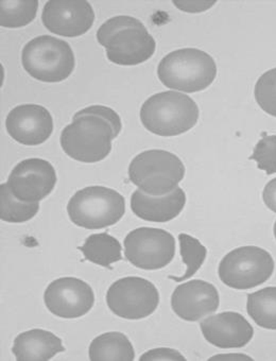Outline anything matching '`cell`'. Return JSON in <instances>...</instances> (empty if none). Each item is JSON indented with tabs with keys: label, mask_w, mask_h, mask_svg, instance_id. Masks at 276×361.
Returning <instances> with one entry per match:
<instances>
[{
	"label": "cell",
	"mask_w": 276,
	"mask_h": 361,
	"mask_svg": "<svg viewBox=\"0 0 276 361\" xmlns=\"http://www.w3.org/2000/svg\"><path fill=\"white\" fill-rule=\"evenodd\" d=\"M123 123L119 115L108 106H92L75 114L64 128L60 142L63 151L75 161L94 164L104 161L112 151V142Z\"/></svg>",
	"instance_id": "6da1fadb"
},
{
	"label": "cell",
	"mask_w": 276,
	"mask_h": 361,
	"mask_svg": "<svg viewBox=\"0 0 276 361\" xmlns=\"http://www.w3.org/2000/svg\"><path fill=\"white\" fill-rule=\"evenodd\" d=\"M100 45L106 48L111 62L121 66L142 64L152 58L156 39L141 20L132 16H116L106 20L97 31Z\"/></svg>",
	"instance_id": "7a4b0ae2"
},
{
	"label": "cell",
	"mask_w": 276,
	"mask_h": 361,
	"mask_svg": "<svg viewBox=\"0 0 276 361\" xmlns=\"http://www.w3.org/2000/svg\"><path fill=\"white\" fill-rule=\"evenodd\" d=\"M198 119L199 108L194 100L172 90L151 96L141 109L144 127L164 137L186 133L196 125Z\"/></svg>",
	"instance_id": "3957f363"
},
{
	"label": "cell",
	"mask_w": 276,
	"mask_h": 361,
	"mask_svg": "<svg viewBox=\"0 0 276 361\" xmlns=\"http://www.w3.org/2000/svg\"><path fill=\"white\" fill-rule=\"evenodd\" d=\"M158 79L166 87L184 93L206 90L216 79L214 59L196 48H184L170 52L158 67Z\"/></svg>",
	"instance_id": "277c9868"
},
{
	"label": "cell",
	"mask_w": 276,
	"mask_h": 361,
	"mask_svg": "<svg viewBox=\"0 0 276 361\" xmlns=\"http://www.w3.org/2000/svg\"><path fill=\"white\" fill-rule=\"evenodd\" d=\"M185 176L183 161L165 150L139 153L129 166V178L134 185L150 196L170 194Z\"/></svg>",
	"instance_id": "5b68a950"
},
{
	"label": "cell",
	"mask_w": 276,
	"mask_h": 361,
	"mask_svg": "<svg viewBox=\"0 0 276 361\" xmlns=\"http://www.w3.org/2000/svg\"><path fill=\"white\" fill-rule=\"evenodd\" d=\"M73 224L87 230H101L116 224L125 213V200L118 192L104 186L78 190L67 204Z\"/></svg>",
	"instance_id": "8992f818"
},
{
	"label": "cell",
	"mask_w": 276,
	"mask_h": 361,
	"mask_svg": "<svg viewBox=\"0 0 276 361\" xmlns=\"http://www.w3.org/2000/svg\"><path fill=\"white\" fill-rule=\"evenodd\" d=\"M25 71L39 81L58 83L72 75L75 54L67 42L49 35L35 37L22 52Z\"/></svg>",
	"instance_id": "52a82bcc"
},
{
	"label": "cell",
	"mask_w": 276,
	"mask_h": 361,
	"mask_svg": "<svg viewBox=\"0 0 276 361\" xmlns=\"http://www.w3.org/2000/svg\"><path fill=\"white\" fill-rule=\"evenodd\" d=\"M274 266L269 252L249 245L227 254L219 264L218 274L230 288L248 290L267 282L273 274Z\"/></svg>",
	"instance_id": "ba28073f"
},
{
	"label": "cell",
	"mask_w": 276,
	"mask_h": 361,
	"mask_svg": "<svg viewBox=\"0 0 276 361\" xmlns=\"http://www.w3.org/2000/svg\"><path fill=\"white\" fill-rule=\"evenodd\" d=\"M106 304L119 318L141 320L156 312L160 304V293L150 281L127 276L111 285L106 293Z\"/></svg>",
	"instance_id": "9c48e42d"
},
{
	"label": "cell",
	"mask_w": 276,
	"mask_h": 361,
	"mask_svg": "<svg viewBox=\"0 0 276 361\" xmlns=\"http://www.w3.org/2000/svg\"><path fill=\"white\" fill-rule=\"evenodd\" d=\"M125 255L136 268L144 270L165 268L175 255V237L162 228H136L125 237Z\"/></svg>",
	"instance_id": "30bf717a"
},
{
	"label": "cell",
	"mask_w": 276,
	"mask_h": 361,
	"mask_svg": "<svg viewBox=\"0 0 276 361\" xmlns=\"http://www.w3.org/2000/svg\"><path fill=\"white\" fill-rule=\"evenodd\" d=\"M7 184L18 200L37 203L54 190L56 184V169L45 159H25L13 168Z\"/></svg>",
	"instance_id": "8fae6325"
},
{
	"label": "cell",
	"mask_w": 276,
	"mask_h": 361,
	"mask_svg": "<svg viewBox=\"0 0 276 361\" xmlns=\"http://www.w3.org/2000/svg\"><path fill=\"white\" fill-rule=\"evenodd\" d=\"M47 310L58 318L77 319L91 312L95 304L93 289L77 278H61L50 283L44 293Z\"/></svg>",
	"instance_id": "7c38bea8"
},
{
	"label": "cell",
	"mask_w": 276,
	"mask_h": 361,
	"mask_svg": "<svg viewBox=\"0 0 276 361\" xmlns=\"http://www.w3.org/2000/svg\"><path fill=\"white\" fill-rule=\"evenodd\" d=\"M42 22L54 35L78 37L92 28L95 22V12L87 1L51 0L44 6Z\"/></svg>",
	"instance_id": "4fadbf2b"
},
{
	"label": "cell",
	"mask_w": 276,
	"mask_h": 361,
	"mask_svg": "<svg viewBox=\"0 0 276 361\" xmlns=\"http://www.w3.org/2000/svg\"><path fill=\"white\" fill-rule=\"evenodd\" d=\"M8 133L25 146H39L51 136L54 119L47 109L39 104H22L6 119Z\"/></svg>",
	"instance_id": "5bb4252c"
},
{
	"label": "cell",
	"mask_w": 276,
	"mask_h": 361,
	"mask_svg": "<svg viewBox=\"0 0 276 361\" xmlns=\"http://www.w3.org/2000/svg\"><path fill=\"white\" fill-rule=\"evenodd\" d=\"M220 298L216 287L211 283L192 280L180 285L171 295V307L177 317L196 322L218 310Z\"/></svg>",
	"instance_id": "9a60e30c"
},
{
	"label": "cell",
	"mask_w": 276,
	"mask_h": 361,
	"mask_svg": "<svg viewBox=\"0 0 276 361\" xmlns=\"http://www.w3.org/2000/svg\"><path fill=\"white\" fill-rule=\"evenodd\" d=\"M205 340L219 348H240L254 336V329L242 314L234 312L208 317L200 323Z\"/></svg>",
	"instance_id": "2e32d148"
},
{
	"label": "cell",
	"mask_w": 276,
	"mask_h": 361,
	"mask_svg": "<svg viewBox=\"0 0 276 361\" xmlns=\"http://www.w3.org/2000/svg\"><path fill=\"white\" fill-rule=\"evenodd\" d=\"M186 204V194L181 188L165 196H150L141 190H135L131 197V209L138 218L145 221H171L183 211Z\"/></svg>",
	"instance_id": "e0dca14e"
},
{
	"label": "cell",
	"mask_w": 276,
	"mask_h": 361,
	"mask_svg": "<svg viewBox=\"0 0 276 361\" xmlns=\"http://www.w3.org/2000/svg\"><path fill=\"white\" fill-rule=\"evenodd\" d=\"M64 350L60 338L51 331L39 329L20 334L12 348L18 361H47Z\"/></svg>",
	"instance_id": "ac0fdd59"
},
{
	"label": "cell",
	"mask_w": 276,
	"mask_h": 361,
	"mask_svg": "<svg viewBox=\"0 0 276 361\" xmlns=\"http://www.w3.org/2000/svg\"><path fill=\"white\" fill-rule=\"evenodd\" d=\"M89 356L92 361H133L135 352L125 334L111 331L98 336L92 341Z\"/></svg>",
	"instance_id": "d6986e66"
},
{
	"label": "cell",
	"mask_w": 276,
	"mask_h": 361,
	"mask_svg": "<svg viewBox=\"0 0 276 361\" xmlns=\"http://www.w3.org/2000/svg\"><path fill=\"white\" fill-rule=\"evenodd\" d=\"M79 250L85 259L98 266L110 267L123 259L120 243L108 233L91 235Z\"/></svg>",
	"instance_id": "ffe728a7"
},
{
	"label": "cell",
	"mask_w": 276,
	"mask_h": 361,
	"mask_svg": "<svg viewBox=\"0 0 276 361\" xmlns=\"http://www.w3.org/2000/svg\"><path fill=\"white\" fill-rule=\"evenodd\" d=\"M246 310L258 326L276 331V287H267L249 295Z\"/></svg>",
	"instance_id": "44dd1931"
},
{
	"label": "cell",
	"mask_w": 276,
	"mask_h": 361,
	"mask_svg": "<svg viewBox=\"0 0 276 361\" xmlns=\"http://www.w3.org/2000/svg\"><path fill=\"white\" fill-rule=\"evenodd\" d=\"M39 203H25L18 200L10 192L8 184L0 186V218L9 224H24L35 217Z\"/></svg>",
	"instance_id": "7402d4cb"
},
{
	"label": "cell",
	"mask_w": 276,
	"mask_h": 361,
	"mask_svg": "<svg viewBox=\"0 0 276 361\" xmlns=\"http://www.w3.org/2000/svg\"><path fill=\"white\" fill-rule=\"evenodd\" d=\"M39 9L37 0L0 1V26L4 28H22L33 22Z\"/></svg>",
	"instance_id": "603a6c76"
},
{
	"label": "cell",
	"mask_w": 276,
	"mask_h": 361,
	"mask_svg": "<svg viewBox=\"0 0 276 361\" xmlns=\"http://www.w3.org/2000/svg\"><path fill=\"white\" fill-rule=\"evenodd\" d=\"M179 241L182 259L187 269H186L184 276H180V278L169 276V279L181 283L194 276L196 274V271L202 267L203 262L206 258L207 250L198 239L190 236V235L180 234Z\"/></svg>",
	"instance_id": "cb8c5ba5"
},
{
	"label": "cell",
	"mask_w": 276,
	"mask_h": 361,
	"mask_svg": "<svg viewBox=\"0 0 276 361\" xmlns=\"http://www.w3.org/2000/svg\"><path fill=\"white\" fill-rule=\"evenodd\" d=\"M254 95L261 110L276 117V68L268 71L259 78Z\"/></svg>",
	"instance_id": "d4e9b609"
},
{
	"label": "cell",
	"mask_w": 276,
	"mask_h": 361,
	"mask_svg": "<svg viewBox=\"0 0 276 361\" xmlns=\"http://www.w3.org/2000/svg\"><path fill=\"white\" fill-rule=\"evenodd\" d=\"M250 159L267 174L276 173V135H263L257 142Z\"/></svg>",
	"instance_id": "484cf974"
},
{
	"label": "cell",
	"mask_w": 276,
	"mask_h": 361,
	"mask_svg": "<svg viewBox=\"0 0 276 361\" xmlns=\"http://www.w3.org/2000/svg\"><path fill=\"white\" fill-rule=\"evenodd\" d=\"M141 361L175 360L185 361V357L173 348H160L148 350L139 359Z\"/></svg>",
	"instance_id": "4316f807"
},
{
	"label": "cell",
	"mask_w": 276,
	"mask_h": 361,
	"mask_svg": "<svg viewBox=\"0 0 276 361\" xmlns=\"http://www.w3.org/2000/svg\"><path fill=\"white\" fill-rule=\"evenodd\" d=\"M216 4V0H212V1H179V0H175L173 5L175 7L179 8L180 10L184 12H188V13H199V12H204L206 10L212 8L213 6Z\"/></svg>",
	"instance_id": "83f0119b"
},
{
	"label": "cell",
	"mask_w": 276,
	"mask_h": 361,
	"mask_svg": "<svg viewBox=\"0 0 276 361\" xmlns=\"http://www.w3.org/2000/svg\"><path fill=\"white\" fill-rule=\"evenodd\" d=\"M263 202L270 211L276 213V178L270 180L263 192Z\"/></svg>",
	"instance_id": "f1b7e54d"
},
{
	"label": "cell",
	"mask_w": 276,
	"mask_h": 361,
	"mask_svg": "<svg viewBox=\"0 0 276 361\" xmlns=\"http://www.w3.org/2000/svg\"><path fill=\"white\" fill-rule=\"evenodd\" d=\"M253 360L251 357L246 355L231 354V355H218V356L212 357L210 360Z\"/></svg>",
	"instance_id": "f546056e"
},
{
	"label": "cell",
	"mask_w": 276,
	"mask_h": 361,
	"mask_svg": "<svg viewBox=\"0 0 276 361\" xmlns=\"http://www.w3.org/2000/svg\"><path fill=\"white\" fill-rule=\"evenodd\" d=\"M274 236H275L276 239V221L275 224H274Z\"/></svg>",
	"instance_id": "4dcf8cb0"
}]
</instances>
